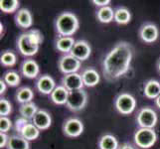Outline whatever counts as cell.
Listing matches in <instances>:
<instances>
[{"label": "cell", "instance_id": "obj_32", "mask_svg": "<svg viewBox=\"0 0 160 149\" xmlns=\"http://www.w3.org/2000/svg\"><path fill=\"white\" fill-rule=\"evenodd\" d=\"M12 127V121L8 117H0V132L6 133Z\"/></svg>", "mask_w": 160, "mask_h": 149}, {"label": "cell", "instance_id": "obj_7", "mask_svg": "<svg viewBox=\"0 0 160 149\" xmlns=\"http://www.w3.org/2000/svg\"><path fill=\"white\" fill-rule=\"evenodd\" d=\"M87 103H88V93L82 89V90L70 92L66 107L71 112H77L84 109L87 106Z\"/></svg>", "mask_w": 160, "mask_h": 149}, {"label": "cell", "instance_id": "obj_3", "mask_svg": "<svg viewBox=\"0 0 160 149\" xmlns=\"http://www.w3.org/2000/svg\"><path fill=\"white\" fill-rule=\"evenodd\" d=\"M55 27L59 37H72L78 31L80 21L74 13L66 11L58 15Z\"/></svg>", "mask_w": 160, "mask_h": 149}, {"label": "cell", "instance_id": "obj_25", "mask_svg": "<svg viewBox=\"0 0 160 149\" xmlns=\"http://www.w3.org/2000/svg\"><path fill=\"white\" fill-rule=\"evenodd\" d=\"M97 18L101 23L108 24L114 21V10L110 6L102 7L97 11Z\"/></svg>", "mask_w": 160, "mask_h": 149}, {"label": "cell", "instance_id": "obj_28", "mask_svg": "<svg viewBox=\"0 0 160 149\" xmlns=\"http://www.w3.org/2000/svg\"><path fill=\"white\" fill-rule=\"evenodd\" d=\"M19 6L20 2L18 0H0V9L6 14L17 12Z\"/></svg>", "mask_w": 160, "mask_h": 149}, {"label": "cell", "instance_id": "obj_17", "mask_svg": "<svg viewBox=\"0 0 160 149\" xmlns=\"http://www.w3.org/2000/svg\"><path fill=\"white\" fill-rule=\"evenodd\" d=\"M15 23L22 29L30 28L33 25V16L28 9L21 8L15 14Z\"/></svg>", "mask_w": 160, "mask_h": 149}, {"label": "cell", "instance_id": "obj_21", "mask_svg": "<svg viewBox=\"0 0 160 149\" xmlns=\"http://www.w3.org/2000/svg\"><path fill=\"white\" fill-rule=\"evenodd\" d=\"M144 96L149 99H155L160 96V82L156 80H149L144 84Z\"/></svg>", "mask_w": 160, "mask_h": 149}, {"label": "cell", "instance_id": "obj_37", "mask_svg": "<svg viewBox=\"0 0 160 149\" xmlns=\"http://www.w3.org/2000/svg\"><path fill=\"white\" fill-rule=\"evenodd\" d=\"M154 103H155V106L160 109V96H159L157 98L154 99Z\"/></svg>", "mask_w": 160, "mask_h": 149}, {"label": "cell", "instance_id": "obj_2", "mask_svg": "<svg viewBox=\"0 0 160 149\" xmlns=\"http://www.w3.org/2000/svg\"><path fill=\"white\" fill-rule=\"evenodd\" d=\"M43 42L42 33L37 29L29 30L18 37L17 49L25 57H32L39 51L40 44Z\"/></svg>", "mask_w": 160, "mask_h": 149}, {"label": "cell", "instance_id": "obj_22", "mask_svg": "<svg viewBox=\"0 0 160 149\" xmlns=\"http://www.w3.org/2000/svg\"><path fill=\"white\" fill-rule=\"evenodd\" d=\"M98 149H118V141L112 134H103L100 137L98 142Z\"/></svg>", "mask_w": 160, "mask_h": 149}, {"label": "cell", "instance_id": "obj_10", "mask_svg": "<svg viewBox=\"0 0 160 149\" xmlns=\"http://www.w3.org/2000/svg\"><path fill=\"white\" fill-rule=\"evenodd\" d=\"M84 132V123L80 118L70 117L63 124V133L70 138H76Z\"/></svg>", "mask_w": 160, "mask_h": 149}, {"label": "cell", "instance_id": "obj_12", "mask_svg": "<svg viewBox=\"0 0 160 149\" xmlns=\"http://www.w3.org/2000/svg\"><path fill=\"white\" fill-rule=\"evenodd\" d=\"M62 86L65 87L69 92L82 90L85 87L82 76L79 73L65 75L62 78Z\"/></svg>", "mask_w": 160, "mask_h": 149}, {"label": "cell", "instance_id": "obj_6", "mask_svg": "<svg viewBox=\"0 0 160 149\" xmlns=\"http://www.w3.org/2000/svg\"><path fill=\"white\" fill-rule=\"evenodd\" d=\"M114 107L118 112L122 115H128L134 112L136 101L134 97L128 92H122L115 97Z\"/></svg>", "mask_w": 160, "mask_h": 149}, {"label": "cell", "instance_id": "obj_15", "mask_svg": "<svg viewBox=\"0 0 160 149\" xmlns=\"http://www.w3.org/2000/svg\"><path fill=\"white\" fill-rule=\"evenodd\" d=\"M32 122L40 131L46 130L52 124V117L47 110L39 109L37 113L34 115V117H33Z\"/></svg>", "mask_w": 160, "mask_h": 149}, {"label": "cell", "instance_id": "obj_13", "mask_svg": "<svg viewBox=\"0 0 160 149\" xmlns=\"http://www.w3.org/2000/svg\"><path fill=\"white\" fill-rule=\"evenodd\" d=\"M159 36V30L157 26L153 23L143 24L139 29V37L140 39L147 44L153 43L157 40Z\"/></svg>", "mask_w": 160, "mask_h": 149}, {"label": "cell", "instance_id": "obj_14", "mask_svg": "<svg viewBox=\"0 0 160 149\" xmlns=\"http://www.w3.org/2000/svg\"><path fill=\"white\" fill-rule=\"evenodd\" d=\"M56 82L49 75H42L36 82V89L42 95L50 96L53 91L56 89Z\"/></svg>", "mask_w": 160, "mask_h": 149}, {"label": "cell", "instance_id": "obj_9", "mask_svg": "<svg viewBox=\"0 0 160 149\" xmlns=\"http://www.w3.org/2000/svg\"><path fill=\"white\" fill-rule=\"evenodd\" d=\"M58 68L64 75L78 73L81 69V61H79L71 54H66L58 61Z\"/></svg>", "mask_w": 160, "mask_h": 149}, {"label": "cell", "instance_id": "obj_27", "mask_svg": "<svg viewBox=\"0 0 160 149\" xmlns=\"http://www.w3.org/2000/svg\"><path fill=\"white\" fill-rule=\"evenodd\" d=\"M38 110H39V108H38V107L34 102H28V103L21 104L19 107V113L22 117L28 120L30 119L32 120Z\"/></svg>", "mask_w": 160, "mask_h": 149}, {"label": "cell", "instance_id": "obj_30", "mask_svg": "<svg viewBox=\"0 0 160 149\" xmlns=\"http://www.w3.org/2000/svg\"><path fill=\"white\" fill-rule=\"evenodd\" d=\"M4 82H6V85L9 86V87H17L20 85V82H21V79H20V76L17 72L15 71H8L6 72L4 75H3V78Z\"/></svg>", "mask_w": 160, "mask_h": 149}, {"label": "cell", "instance_id": "obj_5", "mask_svg": "<svg viewBox=\"0 0 160 149\" xmlns=\"http://www.w3.org/2000/svg\"><path fill=\"white\" fill-rule=\"evenodd\" d=\"M133 140L137 147L148 149L155 144L157 134L153 128H139L135 131Z\"/></svg>", "mask_w": 160, "mask_h": 149}, {"label": "cell", "instance_id": "obj_36", "mask_svg": "<svg viewBox=\"0 0 160 149\" xmlns=\"http://www.w3.org/2000/svg\"><path fill=\"white\" fill-rule=\"evenodd\" d=\"M118 149H136L133 145L130 143H123L122 145H120Z\"/></svg>", "mask_w": 160, "mask_h": 149}, {"label": "cell", "instance_id": "obj_16", "mask_svg": "<svg viewBox=\"0 0 160 149\" xmlns=\"http://www.w3.org/2000/svg\"><path fill=\"white\" fill-rule=\"evenodd\" d=\"M21 74L27 79H36L40 73V67L33 59H26L21 65Z\"/></svg>", "mask_w": 160, "mask_h": 149}, {"label": "cell", "instance_id": "obj_38", "mask_svg": "<svg viewBox=\"0 0 160 149\" xmlns=\"http://www.w3.org/2000/svg\"><path fill=\"white\" fill-rule=\"evenodd\" d=\"M157 69H158V71H159V73H160V59H159V61H158V63H157Z\"/></svg>", "mask_w": 160, "mask_h": 149}, {"label": "cell", "instance_id": "obj_11", "mask_svg": "<svg viewBox=\"0 0 160 149\" xmlns=\"http://www.w3.org/2000/svg\"><path fill=\"white\" fill-rule=\"evenodd\" d=\"M72 56H74L79 61L82 62L90 58L92 54V48L90 43L86 40H78L76 41L75 46L72 50V52L70 53Z\"/></svg>", "mask_w": 160, "mask_h": 149}, {"label": "cell", "instance_id": "obj_23", "mask_svg": "<svg viewBox=\"0 0 160 149\" xmlns=\"http://www.w3.org/2000/svg\"><path fill=\"white\" fill-rule=\"evenodd\" d=\"M15 98H16V101L21 104L32 102V99L34 98V92H33L32 89H30L29 87H20V89L16 91Z\"/></svg>", "mask_w": 160, "mask_h": 149}, {"label": "cell", "instance_id": "obj_8", "mask_svg": "<svg viewBox=\"0 0 160 149\" xmlns=\"http://www.w3.org/2000/svg\"><path fill=\"white\" fill-rule=\"evenodd\" d=\"M157 120V113L149 107H142L136 115V121L139 128H154Z\"/></svg>", "mask_w": 160, "mask_h": 149}, {"label": "cell", "instance_id": "obj_31", "mask_svg": "<svg viewBox=\"0 0 160 149\" xmlns=\"http://www.w3.org/2000/svg\"><path fill=\"white\" fill-rule=\"evenodd\" d=\"M12 112V104L6 98L0 99V115L1 117H8Z\"/></svg>", "mask_w": 160, "mask_h": 149}, {"label": "cell", "instance_id": "obj_1", "mask_svg": "<svg viewBox=\"0 0 160 149\" xmlns=\"http://www.w3.org/2000/svg\"><path fill=\"white\" fill-rule=\"evenodd\" d=\"M132 47L128 42H119L107 54L102 61V74L108 82L117 81L130 69Z\"/></svg>", "mask_w": 160, "mask_h": 149}, {"label": "cell", "instance_id": "obj_29", "mask_svg": "<svg viewBox=\"0 0 160 149\" xmlns=\"http://www.w3.org/2000/svg\"><path fill=\"white\" fill-rule=\"evenodd\" d=\"M0 63L4 67H13L17 63V56L13 51H3L0 56Z\"/></svg>", "mask_w": 160, "mask_h": 149}, {"label": "cell", "instance_id": "obj_19", "mask_svg": "<svg viewBox=\"0 0 160 149\" xmlns=\"http://www.w3.org/2000/svg\"><path fill=\"white\" fill-rule=\"evenodd\" d=\"M69 93H70V92L66 89L65 87L60 85V86H57L56 89L53 91V92L50 95V98L55 104L63 106V104L67 103Z\"/></svg>", "mask_w": 160, "mask_h": 149}, {"label": "cell", "instance_id": "obj_33", "mask_svg": "<svg viewBox=\"0 0 160 149\" xmlns=\"http://www.w3.org/2000/svg\"><path fill=\"white\" fill-rule=\"evenodd\" d=\"M8 141H9V136L6 133L0 132V147H1V148L7 147Z\"/></svg>", "mask_w": 160, "mask_h": 149}, {"label": "cell", "instance_id": "obj_4", "mask_svg": "<svg viewBox=\"0 0 160 149\" xmlns=\"http://www.w3.org/2000/svg\"><path fill=\"white\" fill-rule=\"evenodd\" d=\"M14 128L19 135L24 137L28 141L36 140L40 135V130L33 124L32 121L22 117L16 118L14 123Z\"/></svg>", "mask_w": 160, "mask_h": 149}, {"label": "cell", "instance_id": "obj_20", "mask_svg": "<svg viewBox=\"0 0 160 149\" xmlns=\"http://www.w3.org/2000/svg\"><path fill=\"white\" fill-rule=\"evenodd\" d=\"M75 39L73 37H58L55 47L59 52L66 54H70L75 46Z\"/></svg>", "mask_w": 160, "mask_h": 149}, {"label": "cell", "instance_id": "obj_34", "mask_svg": "<svg viewBox=\"0 0 160 149\" xmlns=\"http://www.w3.org/2000/svg\"><path fill=\"white\" fill-rule=\"evenodd\" d=\"M93 4L96 5V6H98V7H106V6H108L110 4V0H92V1Z\"/></svg>", "mask_w": 160, "mask_h": 149}, {"label": "cell", "instance_id": "obj_26", "mask_svg": "<svg viewBox=\"0 0 160 149\" xmlns=\"http://www.w3.org/2000/svg\"><path fill=\"white\" fill-rule=\"evenodd\" d=\"M131 20V13L126 7H118L114 10V22L120 25L128 24Z\"/></svg>", "mask_w": 160, "mask_h": 149}, {"label": "cell", "instance_id": "obj_18", "mask_svg": "<svg viewBox=\"0 0 160 149\" xmlns=\"http://www.w3.org/2000/svg\"><path fill=\"white\" fill-rule=\"evenodd\" d=\"M82 79L84 82L85 87H96L101 81V77L98 75V71L93 68H87L82 72Z\"/></svg>", "mask_w": 160, "mask_h": 149}, {"label": "cell", "instance_id": "obj_35", "mask_svg": "<svg viewBox=\"0 0 160 149\" xmlns=\"http://www.w3.org/2000/svg\"><path fill=\"white\" fill-rule=\"evenodd\" d=\"M7 90V85H6V82H4V80L1 78L0 79V95H4L5 92H6Z\"/></svg>", "mask_w": 160, "mask_h": 149}, {"label": "cell", "instance_id": "obj_24", "mask_svg": "<svg viewBox=\"0 0 160 149\" xmlns=\"http://www.w3.org/2000/svg\"><path fill=\"white\" fill-rule=\"evenodd\" d=\"M7 149H30L29 141L21 135H11L7 144Z\"/></svg>", "mask_w": 160, "mask_h": 149}]
</instances>
